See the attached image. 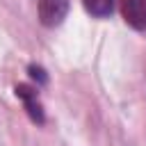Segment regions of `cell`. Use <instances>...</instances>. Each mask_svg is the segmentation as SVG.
<instances>
[{"label": "cell", "instance_id": "cell-1", "mask_svg": "<svg viewBox=\"0 0 146 146\" xmlns=\"http://www.w3.org/2000/svg\"><path fill=\"white\" fill-rule=\"evenodd\" d=\"M68 14V0H39V18L46 27L59 25Z\"/></svg>", "mask_w": 146, "mask_h": 146}, {"label": "cell", "instance_id": "cell-2", "mask_svg": "<svg viewBox=\"0 0 146 146\" xmlns=\"http://www.w3.org/2000/svg\"><path fill=\"white\" fill-rule=\"evenodd\" d=\"M16 96L21 98L25 112L30 114V119L34 123H43V105L39 103V96H36V89L30 87V84H18L16 87Z\"/></svg>", "mask_w": 146, "mask_h": 146}, {"label": "cell", "instance_id": "cell-3", "mask_svg": "<svg viewBox=\"0 0 146 146\" xmlns=\"http://www.w3.org/2000/svg\"><path fill=\"white\" fill-rule=\"evenodd\" d=\"M123 21L135 30H146V0H121Z\"/></svg>", "mask_w": 146, "mask_h": 146}, {"label": "cell", "instance_id": "cell-4", "mask_svg": "<svg viewBox=\"0 0 146 146\" xmlns=\"http://www.w3.org/2000/svg\"><path fill=\"white\" fill-rule=\"evenodd\" d=\"M82 5H84V9H87L91 16H96V18H105V16H110L112 9H114V0H82Z\"/></svg>", "mask_w": 146, "mask_h": 146}, {"label": "cell", "instance_id": "cell-5", "mask_svg": "<svg viewBox=\"0 0 146 146\" xmlns=\"http://www.w3.org/2000/svg\"><path fill=\"white\" fill-rule=\"evenodd\" d=\"M30 78L32 80H36V84H43L46 80H48V75H46V71L41 68V66H36V64H30Z\"/></svg>", "mask_w": 146, "mask_h": 146}]
</instances>
